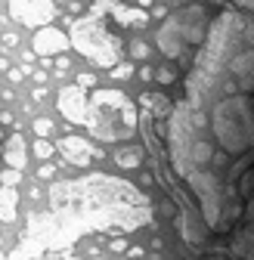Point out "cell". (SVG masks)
I'll return each instance as SVG.
<instances>
[{
    "instance_id": "1",
    "label": "cell",
    "mask_w": 254,
    "mask_h": 260,
    "mask_svg": "<svg viewBox=\"0 0 254 260\" xmlns=\"http://www.w3.org/2000/svg\"><path fill=\"white\" fill-rule=\"evenodd\" d=\"M189 103H177L168 124L171 165L186 180L220 161L254 155V19L224 13L189 78ZM208 230L230 236L208 260H254V158L211 177H193Z\"/></svg>"
},
{
    "instance_id": "2",
    "label": "cell",
    "mask_w": 254,
    "mask_h": 260,
    "mask_svg": "<svg viewBox=\"0 0 254 260\" xmlns=\"http://www.w3.org/2000/svg\"><path fill=\"white\" fill-rule=\"evenodd\" d=\"M90 106H93V115H90L87 127H90V134L97 140L124 143V140L134 137V130H137V109H134L131 100H127V93L97 87L90 93Z\"/></svg>"
},
{
    "instance_id": "3",
    "label": "cell",
    "mask_w": 254,
    "mask_h": 260,
    "mask_svg": "<svg viewBox=\"0 0 254 260\" xmlns=\"http://www.w3.org/2000/svg\"><path fill=\"white\" fill-rule=\"evenodd\" d=\"M69 38H72V47L90 62V65H97V69H118V62H121V38L112 35L106 19L100 13H93L72 22V31H69Z\"/></svg>"
},
{
    "instance_id": "4",
    "label": "cell",
    "mask_w": 254,
    "mask_h": 260,
    "mask_svg": "<svg viewBox=\"0 0 254 260\" xmlns=\"http://www.w3.org/2000/svg\"><path fill=\"white\" fill-rule=\"evenodd\" d=\"M208 35H211L208 10L193 4L180 13H171L168 22L158 28V50L168 59H180L183 50H189V47H205Z\"/></svg>"
},
{
    "instance_id": "5",
    "label": "cell",
    "mask_w": 254,
    "mask_h": 260,
    "mask_svg": "<svg viewBox=\"0 0 254 260\" xmlns=\"http://www.w3.org/2000/svg\"><path fill=\"white\" fill-rule=\"evenodd\" d=\"M10 16L25 28H47L56 19L53 0H10Z\"/></svg>"
},
{
    "instance_id": "6",
    "label": "cell",
    "mask_w": 254,
    "mask_h": 260,
    "mask_svg": "<svg viewBox=\"0 0 254 260\" xmlns=\"http://www.w3.org/2000/svg\"><path fill=\"white\" fill-rule=\"evenodd\" d=\"M56 109H59L62 118L72 121V124H90V115H93L90 96H87V90H81L78 84L59 90V96H56Z\"/></svg>"
},
{
    "instance_id": "7",
    "label": "cell",
    "mask_w": 254,
    "mask_h": 260,
    "mask_svg": "<svg viewBox=\"0 0 254 260\" xmlns=\"http://www.w3.org/2000/svg\"><path fill=\"white\" fill-rule=\"evenodd\" d=\"M59 152H62V158H66L72 168H87L93 158H103L106 155L93 143H87L84 137H62L59 140Z\"/></svg>"
},
{
    "instance_id": "8",
    "label": "cell",
    "mask_w": 254,
    "mask_h": 260,
    "mask_svg": "<svg viewBox=\"0 0 254 260\" xmlns=\"http://www.w3.org/2000/svg\"><path fill=\"white\" fill-rule=\"evenodd\" d=\"M69 47H72V38L62 28H53V25L35 31V38H31V50H35L38 56H44V59L56 56V53H66Z\"/></svg>"
},
{
    "instance_id": "9",
    "label": "cell",
    "mask_w": 254,
    "mask_h": 260,
    "mask_svg": "<svg viewBox=\"0 0 254 260\" xmlns=\"http://www.w3.org/2000/svg\"><path fill=\"white\" fill-rule=\"evenodd\" d=\"M4 161L10 171H22L25 161H28V143L22 134H13L7 143H4Z\"/></svg>"
},
{
    "instance_id": "10",
    "label": "cell",
    "mask_w": 254,
    "mask_h": 260,
    "mask_svg": "<svg viewBox=\"0 0 254 260\" xmlns=\"http://www.w3.org/2000/svg\"><path fill=\"white\" fill-rule=\"evenodd\" d=\"M140 103H143V109H146L152 118L174 115V106H171V100H168V96H162V93H143V96H140Z\"/></svg>"
},
{
    "instance_id": "11",
    "label": "cell",
    "mask_w": 254,
    "mask_h": 260,
    "mask_svg": "<svg viewBox=\"0 0 254 260\" xmlns=\"http://www.w3.org/2000/svg\"><path fill=\"white\" fill-rule=\"evenodd\" d=\"M16 214H19V189L4 186V189H0V220H4V223H13Z\"/></svg>"
},
{
    "instance_id": "12",
    "label": "cell",
    "mask_w": 254,
    "mask_h": 260,
    "mask_svg": "<svg viewBox=\"0 0 254 260\" xmlns=\"http://www.w3.org/2000/svg\"><path fill=\"white\" fill-rule=\"evenodd\" d=\"M112 158H115V165H118V168L134 171V168L143 165V149H140V146H121V149H115Z\"/></svg>"
},
{
    "instance_id": "13",
    "label": "cell",
    "mask_w": 254,
    "mask_h": 260,
    "mask_svg": "<svg viewBox=\"0 0 254 260\" xmlns=\"http://www.w3.org/2000/svg\"><path fill=\"white\" fill-rule=\"evenodd\" d=\"M112 16L118 19V22H124V25H146L149 22V13L146 10H140V7H115L112 10Z\"/></svg>"
},
{
    "instance_id": "14",
    "label": "cell",
    "mask_w": 254,
    "mask_h": 260,
    "mask_svg": "<svg viewBox=\"0 0 254 260\" xmlns=\"http://www.w3.org/2000/svg\"><path fill=\"white\" fill-rule=\"evenodd\" d=\"M155 81H158V84H165V87H171V84L177 81V69H174V65H162Z\"/></svg>"
},
{
    "instance_id": "15",
    "label": "cell",
    "mask_w": 254,
    "mask_h": 260,
    "mask_svg": "<svg viewBox=\"0 0 254 260\" xmlns=\"http://www.w3.org/2000/svg\"><path fill=\"white\" fill-rule=\"evenodd\" d=\"M35 134H38L41 140L50 137V134H53V121H50V118H38V121H35Z\"/></svg>"
},
{
    "instance_id": "16",
    "label": "cell",
    "mask_w": 254,
    "mask_h": 260,
    "mask_svg": "<svg viewBox=\"0 0 254 260\" xmlns=\"http://www.w3.org/2000/svg\"><path fill=\"white\" fill-rule=\"evenodd\" d=\"M19 180H22V174H19V171H10V168L0 174V183L10 186V189H16V186H19Z\"/></svg>"
},
{
    "instance_id": "17",
    "label": "cell",
    "mask_w": 254,
    "mask_h": 260,
    "mask_svg": "<svg viewBox=\"0 0 254 260\" xmlns=\"http://www.w3.org/2000/svg\"><path fill=\"white\" fill-rule=\"evenodd\" d=\"M53 152H56V149H53V146H50L47 140H38V143H35V155H38L41 161H47V158H50Z\"/></svg>"
},
{
    "instance_id": "18",
    "label": "cell",
    "mask_w": 254,
    "mask_h": 260,
    "mask_svg": "<svg viewBox=\"0 0 254 260\" xmlns=\"http://www.w3.org/2000/svg\"><path fill=\"white\" fill-rule=\"evenodd\" d=\"M78 87H81V90H93V87H97V75L81 72V75H78Z\"/></svg>"
},
{
    "instance_id": "19",
    "label": "cell",
    "mask_w": 254,
    "mask_h": 260,
    "mask_svg": "<svg viewBox=\"0 0 254 260\" xmlns=\"http://www.w3.org/2000/svg\"><path fill=\"white\" fill-rule=\"evenodd\" d=\"M131 53H134V59H146V56H149V47H146L143 41H134V44H131Z\"/></svg>"
},
{
    "instance_id": "20",
    "label": "cell",
    "mask_w": 254,
    "mask_h": 260,
    "mask_svg": "<svg viewBox=\"0 0 254 260\" xmlns=\"http://www.w3.org/2000/svg\"><path fill=\"white\" fill-rule=\"evenodd\" d=\"M112 75H115L118 81H127V78L134 75V69H131V65H118V69H112Z\"/></svg>"
},
{
    "instance_id": "21",
    "label": "cell",
    "mask_w": 254,
    "mask_h": 260,
    "mask_svg": "<svg viewBox=\"0 0 254 260\" xmlns=\"http://www.w3.org/2000/svg\"><path fill=\"white\" fill-rule=\"evenodd\" d=\"M38 177H41V180H53V177H56V168H53V165H44V168L38 171Z\"/></svg>"
},
{
    "instance_id": "22",
    "label": "cell",
    "mask_w": 254,
    "mask_h": 260,
    "mask_svg": "<svg viewBox=\"0 0 254 260\" xmlns=\"http://www.w3.org/2000/svg\"><path fill=\"white\" fill-rule=\"evenodd\" d=\"M109 251H131V248H127L124 239H112V242H109Z\"/></svg>"
},
{
    "instance_id": "23",
    "label": "cell",
    "mask_w": 254,
    "mask_h": 260,
    "mask_svg": "<svg viewBox=\"0 0 254 260\" xmlns=\"http://www.w3.org/2000/svg\"><path fill=\"white\" fill-rule=\"evenodd\" d=\"M140 81H155V72L149 69V65H143V69H140Z\"/></svg>"
},
{
    "instance_id": "24",
    "label": "cell",
    "mask_w": 254,
    "mask_h": 260,
    "mask_svg": "<svg viewBox=\"0 0 254 260\" xmlns=\"http://www.w3.org/2000/svg\"><path fill=\"white\" fill-rule=\"evenodd\" d=\"M66 69H69V59L59 56V59H56V72H66Z\"/></svg>"
},
{
    "instance_id": "25",
    "label": "cell",
    "mask_w": 254,
    "mask_h": 260,
    "mask_svg": "<svg viewBox=\"0 0 254 260\" xmlns=\"http://www.w3.org/2000/svg\"><path fill=\"white\" fill-rule=\"evenodd\" d=\"M143 251H146V248H140V245H134L131 251H127V254H131V257H143Z\"/></svg>"
},
{
    "instance_id": "26",
    "label": "cell",
    "mask_w": 254,
    "mask_h": 260,
    "mask_svg": "<svg viewBox=\"0 0 254 260\" xmlns=\"http://www.w3.org/2000/svg\"><path fill=\"white\" fill-rule=\"evenodd\" d=\"M152 16H155V19H162V16H168V10H165V7H155V10H152Z\"/></svg>"
},
{
    "instance_id": "27",
    "label": "cell",
    "mask_w": 254,
    "mask_h": 260,
    "mask_svg": "<svg viewBox=\"0 0 254 260\" xmlns=\"http://www.w3.org/2000/svg\"><path fill=\"white\" fill-rule=\"evenodd\" d=\"M10 81H16V84H19V81H22V72H19V69H13V72H10Z\"/></svg>"
},
{
    "instance_id": "28",
    "label": "cell",
    "mask_w": 254,
    "mask_h": 260,
    "mask_svg": "<svg viewBox=\"0 0 254 260\" xmlns=\"http://www.w3.org/2000/svg\"><path fill=\"white\" fill-rule=\"evenodd\" d=\"M137 7H140V10H149V7H152V0H137Z\"/></svg>"
},
{
    "instance_id": "29",
    "label": "cell",
    "mask_w": 254,
    "mask_h": 260,
    "mask_svg": "<svg viewBox=\"0 0 254 260\" xmlns=\"http://www.w3.org/2000/svg\"><path fill=\"white\" fill-rule=\"evenodd\" d=\"M62 260H81V257H72V254H69V257H62Z\"/></svg>"
},
{
    "instance_id": "30",
    "label": "cell",
    "mask_w": 254,
    "mask_h": 260,
    "mask_svg": "<svg viewBox=\"0 0 254 260\" xmlns=\"http://www.w3.org/2000/svg\"><path fill=\"white\" fill-rule=\"evenodd\" d=\"M0 158H4V143H0Z\"/></svg>"
},
{
    "instance_id": "31",
    "label": "cell",
    "mask_w": 254,
    "mask_h": 260,
    "mask_svg": "<svg viewBox=\"0 0 254 260\" xmlns=\"http://www.w3.org/2000/svg\"><path fill=\"white\" fill-rule=\"evenodd\" d=\"M97 260H103V257H97Z\"/></svg>"
},
{
    "instance_id": "32",
    "label": "cell",
    "mask_w": 254,
    "mask_h": 260,
    "mask_svg": "<svg viewBox=\"0 0 254 260\" xmlns=\"http://www.w3.org/2000/svg\"><path fill=\"white\" fill-rule=\"evenodd\" d=\"M0 242H4V239H0Z\"/></svg>"
}]
</instances>
